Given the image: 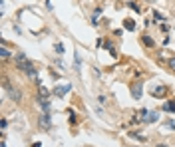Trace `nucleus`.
Wrapping results in <instances>:
<instances>
[{
  "instance_id": "1",
  "label": "nucleus",
  "mask_w": 175,
  "mask_h": 147,
  "mask_svg": "<svg viewBox=\"0 0 175 147\" xmlns=\"http://www.w3.org/2000/svg\"><path fill=\"white\" fill-rule=\"evenodd\" d=\"M16 66L20 68V70H24V72L30 76V78H36V70H34V66H32V62L28 60L26 56L22 52H18L16 54Z\"/></svg>"
},
{
  "instance_id": "2",
  "label": "nucleus",
  "mask_w": 175,
  "mask_h": 147,
  "mask_svg": "<svg viewBox=\"0 0 175 147\" xmlns=\"http://www.w3.org/2000/svg\"><path fill=\"white\" fill-rule=\"evenodd\" d=\"M129 90H131V95H133V100H141V95H143V86L139 84V82H133Z\"/></svg>"
},
{
  "instance_id": "3",
  "label": "nucleus",
  "mask_w": 175,
  "mask_h": 147,
  "mask_svg": "<svg viewBox=\"0 0 175 147\" xmlns=\"http://www.w3.org/2000/svg\"><path fill=\"white\" fill-rule=\"evenodd\" d=\"M72 90V84H64V86H56L54 87V94L58 95V98H62V95H66L68 92Z\"/></svg>"
},
{
  "instance_id": "4",
  "label": "nucleus",
  "mask_w": 175,
  "mask_h": 147,
  "mask_svg": "<svg viewBox=\"0 0 175 147\" xmlns=\"http://www.w3.org/2000/svg\"><path fill=\"white\" fill-rule=\"evenodd\" d=\"M165 94H167V87L163 86V84H159V86H155L153 90H151V95H153V98H163Z\"/></svg>"
},
{
  "instance_id": "5",
  "label": "nucleus",
  "mask_w": 175,
  "mask_h": 147,
  "mask_svg": "<svg viewBox=\"0 0 175 147\" xmlns=\"http://www.w3.org/2000/svg\"><path fill=\"white\" fill-rule=\"evenodd\" d=\"M8 94H10V100H14V101H22V92L18 90V87H8Z\"/></svg>"
},
{
  "instance_id": "6",
  "label": "nucleus",
  "mask_w": 175,
  "mask_h": 147,
  "mask_svg": "<svg viewBox=\"0 0 175 147\" xmlns=\"http://www.w3.org/2000/svg\"><path fill=\"white\" fill-rule=\"evenodd\" d=\"M123 28L129 30V32H133V30H135V22L131 20V18H125V20H123Z\"/></svg>"
},
{
  "instance_id": "7",
  "label": "nucleus",
  "mask_w": 175,
  "mask_h": 147,
  "mask_svg": "<svg viewBox=\"0 0 175 147\" xmlns=\"http://www.w3.org/2000/svg\"><path fill=\"white\" fill-rule=\"evenodd\" d=\"M40 125H42V127H46V129L52 125V121H50V115H48V114H44V115L40 117Z\"/></svg>"
},
{
  "instance_id": "8",
  "label": "nucleus",
  "mask_w": 175,
  "mask_h": 147,
  "mask_svg": "<svg viewBox=\"0 0 175 147\" xmlns=\"http://www.w3.org/2000/svg\"><path fill=\"white\" fill-rule=\"evenodd\" d=\"M141 121H145V123H153V121H157V114H155V111H149Z\"/></svg>"
},
{
  "instance_id": "9",
  "label": "nucleus",
  "mask_w": 175,
  "mask_h": 147,
  "mask_svg": "<svg viewBox=\"0 0 175 147\" xmlns=\"http://www.w3.org/2000/svg\"><path fill=\"white\" fill-rule=\"evenodd\" d=\"M104 48H106V50H108L112 56H117V52H115V46L112 44V42H104Z\"/></svg>"
},
{
  "instance_id": "10",
  "label": "nucleus",
  "mask_w": 175,
  "mask_h": 147,
  "mask_svg": "<svg viewBox=\"0 0 175 147\" xmlns=\"http://www.w3.org/2000/svg\"><path fill=\"white\" fill-rule=\"evenodd\" d=\"M163 109H165V111H173L175 114V101H165V103H163Z\"/></svg>"
},
{
  "instance_id": "11",
  "label": "nucleus",
  "mask_w": 175,
  "mask_h": 147,
  "mask_svg": "<svg viewBox=\"0 0 175 147\" xmlns=\"http://www.w3.org/2000/svg\"><path fill=\"white\" fill-rule=\"evenodd\" d=\"M141 42L145 44V46H155V42H153V38H149V36H141Z\"/></svg>"
},
{
  "instance_id": "12",
  "label": "nucleus",
  "mask_w": 175,
  "mask_h": 147,
  "mask_svg": "<svg viewBox=\"0 0 175 147\" xmlns=\"http://www.w3.org/2000/svg\"><path fill=\"white\" fill-rule=\"evenodd\" d=\"M129 135L133 137V139H139V141H145V135H141V133H137V131H129Z\"/></svg>"
},
{
  "instance_id": "13",
  "label": "nucleus",
  "mask_w": 175,
  "mask_h": 147,
  "mask_svg": "<svg viewBox=\"0 0 175 147\" xmlns=\"http://www.w3.org/2000/svg\"><path fill=\"white\" fill-rule=\"evenodd\" d=\"M163 127H165V129H173V131H175V121L173 119H167L165 123H163Z\"/></svg>"
},
{
  "instance_id": "14",
  "label": "nucleus",
  "mask_w": 175,
  "mask_h": 147,
  "mask_svg": "<svg viewBox=\"0 0 175 147\" xmlns=\"http://www.w3.org/2000/svg\"><path fill=\"white\" fill-rule=\"evenodd\" d=\"M0 54H2V58H4V60H6V58H10V56H12V54L8 52V50H6V48H4V46L0 48Z\"/></svg>"
},
{
  "instance_id": "15",
  "label": "nucleus",
  "mask_w": 175,
  "mask_h": 147,
  "mask_svg": "<svg viewBox=\"0 0 175 147\" xmlns=\"http://www.w3.org/2000/svg\"><path fill=\"white\" fill-rule=\"evenodd\" d=\"M40 95H42V98H48V95H50V92H48L44 86H40Z\"/></svg>"
},
{
  "instance_id": "16",
  "label": "nucleus",
  "mask_w": 175,
  "mask_h": 147,
  "mask_svg": "<svg viewBox=\"0 0 175 147\" xmlns=\"http://www.w3.org/2000/svg\"><path fill=\"white\" fill-rule=\"evenodd\" d=\"M129 8H131V10H135V12H141V8L137 6L135 2H129Z\"/></svg>"
},
{
  "instance_id": "17",
  "label": "nucleus",
  "mask_w": 175,
  "mask_h": 147,
  "mask_svg": "<svg viewBox=\"0 0 175 147\" xmlns=\"http://www.w3.org/2000/svg\"><path fill=\"white\" fill-rule=\"evenodd\" d=\"M153 18H155V22H161V20H163V16H161L159 12H157V10L153 12Z\"/></svg>"
},
{
  "instance_id": "18",
  "label": "nucleus",
  "mask_w": 175,
  "mask_h": 147,
  "mask_svg": "<svg viewBox=\"0 0 175 147\" xmlns=\"http://www.w3.org/2000/svg\"><path fill=\"white\" fill-rule=\"evenodd\" d=\"M56 52H58V54H64V44H56Z\"/></svg>"
},
{
  "instance_id": "19",
  "label": "nucleus",
  "mask_w": 175,
  "mask_h": 147,
  "mask_svg": "<svg viewBox=\"0 0 175 147\" xmlns=\"http://www.w3.org/2000/svg\"><path fill=\"white\" fill-rule=\"evenodd\" d=\"M32 147H42V145H40V143H38V141H36V143H34V145H32Z\"/></svg>"
},
{
  "instance_id": "20",
  "label": "nucleus",
  "mask_w": 175,
  "mask_h": 147,
  "mask_svg": "<svg viewBox=\"0 0 175 147\" xmlns=\"http://www.w3.org/2000/svg\"><path fill=\"white\" fill-rule=\"evenodd\" d=\"M157 147H169V145H165V143H159V145H157Z\"/></svg>"
},
{
  "instance_id": "21",
  "label": "nucleus",
  "mask_w": 175,
  "mask_h": 147,
  "mask_svg": "<svg viewBox=\"0 0 175 147\" xmlns=\"http://www.w3.org/2000/svg\"><path fill=\"white\" fill-rule=\"evenodd\" d=\"M171 68H173V70H175V62H173V60H171Z\"/></svg>"
}]
</instances>
